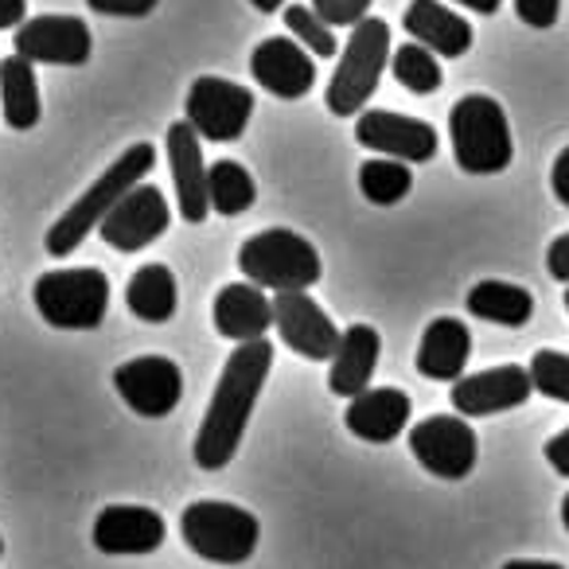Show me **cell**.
<instances>
[{
    "label": "cell",
    "instance_id": "cell-9",
    "mask_svg": "<svg viewBox=\"0 0 569 569\" xmlns=\"http://www.w3.org/2000/svg\"><path fill=\"white\" fill-rule=\"evenodd\" d=\"M410 452L426 472L441 476V480H465L476 468L480 441H476L468 418L437 413V418H426L410 429Z\"/></svg>",
    "mask_w": 569,
    "mask_h": 569
},
{
    "label": "cell",
    "instance_id": "cell-27",
    "mask_svg": "<svg viewBox=\"0 0 569 569\" xmlns=\"http://www.w3.org/2000/svg\"><path fill=\"white\" fill-rule=\"evenodd\" d=\"M207 199H211V211L234 219V214L250 211L253 199H258V188H253V176L238 160H214L207 168Z\"/></svg>",
    "mask_w": 569,
    "mask_h": 569
},
{
    "label": "cell",
    "instance_id": "cell-18",
    "mask_svg": "<svg viewBox=\"0 0 569 569\" xmlns=\"http://www.w3.org/2000/svg\"><path fill=\"white\" fill-rule=\"evenodd\" d=\"M168 164H172L176 199H180L183 222H203L211 214L207 199V164H203V141L188 121L168 126Z\"/></svg>",
    "mask_w": 569,
    "mask_h": 569
},
{
    "label": "cell",
    "instance_id": "cell-42",
    "mask_svg": "<svg viewBox=\"0 0 569 569\" xmlns=\"http://www.w3.org/2000/svg\"><path fill=\"white\" fill-rule=\"evenodd\" d=\"M561 527H566V530H569V496H566V499H561Z\"/></svg>",
    "mask_w": 569,
    "mask_h": 569
},
{
    "label": "cell",
    "instance_id": "cell-29",
    "mask_svg": "<svg viewBox=\"0 0 569 569\" xmlns=\"http://www.w3.org/2000/svg\"><path fill=\"white\" fill-rule=\"evenodd\" d=\"M390 71H395V79L402 82L410 94H437L445 82L437 56L421 48V43H402V48L390 56Z\"/></svg>",
    "mask_w": 569,
    "mask_h": 569
},
{
    "label": "cell",
    "instance_id": "cell-39",
    "mask_svg": "<svg viewBox=\"0 0 569 569\" xmlns=\"http://www.w3.org/2000/svg\"><path fill=\"white\" fill-rule=\"evenodd\" d=\"M457 4H465L468 12H480V17H496L503 0H457Z\"/></svg>",
    "mask_w": 569,
    "mask_h": 569
},
{
    "label": "cell",
    "instance_id": "cell-28",
    "mask_svg": "<svg viewBox=\"0 0 569 569\" xmlns=\"http://www.w3.org/2000/svg\"><path fill=\"white\" fill-rule=\"evenodd\" d=\"M359 191H363V196L371 199L375 207L402 203V199L413 191L410 164H402V160H390V157L367 160V164L359 168Z\"/></svg>",
    "mask_w": 569,
    "mask_h": 569
},
{
    "label": "cell",
    "instance_id": "cell-7",
    "mask_svg": "<svg viewBox=\"0 0 569 569\" xmlns=\"http://www.w3.org/2000/svg\"><path fill=\"white\" fill-rule=\"evenodd\" d=\"M32 301L51 328L63 332H94L110 309V277L94 266L51 269L36 281Z\"/></svg>",
    "mask_w": 569,
    "mask_h": 569
},
{
    "label": "cell",
    "instance_id": "cell-37",
    "mask_svg": "<svg viewBox=\"0 0 569 569\" xmlns=\"http://www.w3.org/2000/svg\"><path fill=\"white\" fill-rule=\"evenodd\" d=\"M546 460H550V468L558 476H569V429H561V433H553L546 441Z\"/></svg>",
    "mask_w": 569,
    "mask_h": 569
},
{
    "label": "cell",
    "instance_id": "cell-43",
    "mask_svg": "<svg viewBox=\"0 0 569 569\" xmlns=\"http://www.w3.org/2000/svg\"><path fill=\"white\" fill-rule=\"evenodd\" d=\"M566 312H569V284H566Z\"/></svg>",
    "mask_w": 569,
    "mask_h": 569
},
{
    "label": "cell",
    "instance_id": "cell-38",
    "mask_svg": "<svg viewBox=\"0 0 569 569\" xmlns=\"http://www.w3.org/2000/svg\"><path fill=\"white\" fill-rule=\"evenodd\" d=\"M28 17V0H0V32L20 28Z\"/></svg>",
    "mask_w": 569,
    "mask_h": 569
},
{
    "label": "cell",
    "instance_id": "cell-10",
    "mask_svg": "<svg viewBox=\"0 0 569 569\" xmlns=\"http://www.w3.org/2000/svg\"><path fill=\"white\" fill-rule=\"evenodd\" d=\"M121 402L141 418H168L183 398V375L168 356H137L113 371Z\"/></svg>",
    "mask_w": 569,
    "mask_h": 569
},
{
    "label": "cell",
    "instance_id": "cell-3",
    "mask_svg": "<svg viewBox=\"0 0 569 569\" xmlns=\"http://www.w3.org/2000/svg\"><path fill=\"white\" fill-rule=\"evenodd\" d=\"M238 269L250 284L273 289V293H309L325 273L317 246L284 227H269L246 238L238 250Z\"/></svg>",
    "mask_w": 569,
    "mask_h": 569
},
{
    "label": "cell",
    "instance_id": "cell-6",
    "mask_svg": "<svg viewBox=\"0 0 569 569\" xmlns=\"http://www.w3.org/2000/svg\"><path fill=\"white\" fill-rule=\"evenodd\" d=\"M180 535L191 553L214 566H242L253 558L261 538V522L246 507L222 499H196L183 507Z\"/></svg>",
    "mask_w": 569,
    "mask_h": 569
},
{
    "label": "cell",
    "instance_id": "cell-20",
    "mask_svg": "<svg viewBox=\"0 0 569 569\" xmlns=\"http://www.w3.org/2000/svg\"><path fill=\"white\" fill-rule=\"evenodd\" d=\"M410 395H402L398 387H371L359 398H351L343 410V426L359 437V441L387 445L395 437H402V429L410 426Z\"/></svg>",
    "mask_w": 569,
    "mask_h": 569
},
{
    "label": "cell",
    "instance_id": "cell-36",
    "mask_svg": "<svg viewBox=\"0 0 569 569\" xmlns=\"http://www.w3.org/2000/svg\"><path fill=\"white\" fill-rule=\"evenodd\" d=\"M550 188H553V199H558L561 207H569V144L558 152V160H553V168H550Z\"/></svg>",
    "mask_w": 569,
    "mask_h": 569
},
{
    "label": "cell",
    "instance_id": "cell-26",
    "mask_svg": "<svg viewBox=\"0 0 569 569\" xmlns=\"http://www.w3.org/2000/svg\"><path fill=\"white\" fill-rule=\"evenodd\" d=\"M468 312L488 325H503V328H522L535 317V297L511 281H480L468 289Z\"/></svg>",
    "mask_w": 569,
    "mask_h": 569
},
{
    "label": "cell",
    "instance_id": "cell-33",
    "mask_svg": "<svg viewBox=\"0 0 569 569\" xmlns=\"http://www.w3.org/2000/svg\"><path fill=\"white\" fill-rule=\"evenodd\" d=\"M515 12L530 28H553L558 24L561 0H515Z\"/></svg>",
    "mask_w": 569,
    "mask_h": 569
},
{
    "label": "cell",
    "instance_id": "cell-14",
    "mask_svg": "<svg viewBox=\"0 0 569 569\" xmlns=\"http://www.w3.org/2000/svg\"><path fill=\"white\" fill-rule=\"evenodd\" d=\"M90 40L87 20L79 17H36L17 28V56L28 63H51V67H82L90 63Z\"/></svg>",
    "mask_w": 569,
    "mask_h": 569
},
{
    "label": "cell",
    "instance_id": "cell-23",
    "mask_svg": "<svg viewBox=\"0 0 569 569\" xmlns=\"http://www.w3.org/2000/svg\"><path fill=\"white\" fill-rule=\"evenodd\" d=\"M382 356V340L371 325H351L340 340V351L332 359V371H328V390L340 398H359L363 390H371L375 367Z\"/></svg>",
    "mask_w": 569,
    "mask_h": 569
},
{
    "label": "cell",
    "instance_id": "cell-13",
    "mask_svg": "<svg viewBox=\"0 0 569 569\" xmlns=\"http://www.w3.org/2000/svg\"><path fill=\"white\" fill-rule=\"evenodd\" d=\"M273 325L281 332L284 348H293L297 356L312 359V363L336 359V351H340V328L332 325V317L309 293H277Z\"/></svg>",
    "mask_w": 569,
    "mask_h": 569
},
{
    "label": "cell",
    "instance_id": "cell-4",
    "mask_svg": "<svg viewBox=\"0 0 569 569\" xmlns=\"http://www.w3.org/2000/svg\"><path fill=\"white\" fill-rule=\"evenodd\" d=\"M452 157L468 176H496L511 164L515 144L507 113L496 98L465 94L449 113Z\"/></svg>",
    "mask_w": 569,
    "mask_h": 569
},
{
    "label": "cell",
    "instance_id": "cell-31",
    "mask_svg": "<svg viewBox=\"0 0 569 569\" xmlns=\"http://www.w3.org/2000/svg\"><path fill=\"white\" fill-rule=\"evenodd\" d=\"M530 382L542 398H553V402H566L569 406V356L566 351H535L530 359Z\"/></svg>",
    "mask_w": 569,
    "mask_h": 569
},
{
    "label": "cell",
    "instance_id": "cell-41",
    "mask_svg": "<svg viewBox=\"0 0 569 569\" xmlns=\"http://www.w3.org/2000/svg\"><path fill=\"white\" fill-rule=\"evenodd\" d=\"M250 4H253L258 12H277V9L284 4V0H250Z\"/></svg>",
    "mask_w": 569,
    "mask_h": 569
},
{
    "label": "cell",
    "instance_id": "cell-34",
    "mask_svg": "<svg viewBox=\"0 0 569 569\" xmlns=\"http://www.w3.org/2000/svg\"><path fill=\"white\" fill-rule=\"evenodd\" d=\"M90 9L102 12V17H126V20H141L157 9L160 0H87Z\"/></svg>",
    "mask_w": 569,
    "mask_h": 569
},
{
    "label": "cell",
    "instance_id": "cell-19",
    "mask_svg": "<svg viewBox=\"0 0 569 569\" xmlns=\"http://www.w3.org/2000/svg\"><path fill=\"white\" fill-rule=\"evenodd\" d=\"M214 332L227 336L234 343H253L266 340V332L273 328V301L266 297V289L242 281V284H222L214 297Z\"/></svg>",
    "mask_w": 569,
    "mask_h": 569
},
{
    "label": "cell",
    "instance_id": "cell-1",
    "mask_svg": "<svg viewBox=\"0 0 569 569\" xmlns=\"http://www.w3.org/2000/svg\"><path fill=\"white\" fill-rule=\"evenodd\" d=\"M269 371H273V343L269 340L238 343L230 351L227 367H222L219 382H214L203 426L196 433V465L203 472H219V468H227L234 460Z\"/></svg>",
    "mask_w": 569,
    "mask_h": 569
},
{
    "label": "cell",
    "instance_id": "cell-17",
    "mask_svg": "<svg viewBox=\"0 0 569 569\" xmlns=\"http://www.w3.org/2000/svg\"><path fill=\"white\" fill-rule=\"evenodd\" d=\"M164 515L152 507L110 503L94 519V546L113 558H133V553H152L164 546Z\"/></svg>",
    "mask_w": 569,
    "mask_h": 569
},
{
    "label": "cell",
    "instance_id": "cell-40",
    "mask_svg": "<svg viewBox=\"0 0 569 569\" xmlns=\"http://www.w3.org/2000/svg\"><path fill=\"white\" fill-rule=\"evenodd\" d=\"M503 569H566V566H558V561H530V558H515V561H507Z\"/></svg>",
    "mask_w": 569,
    "mask_h": 569
},
{
    "label": "cell",
    "instance_id": "cell-12",
    "mask_svg": "<svg viewBox=\"0 0 569 569\" xmlns=\"http://www.w3.org/2000/svg\"><path fill=\"white\" fill-rule=\"evenodd\" d=\"M356 141L402 164H426L437 157V129L429 121L406 118L395 110H363L356 121Z\"/></svg>",
    "mask_w": 569,
    "mask_h": 569
},
{
    "label": "cell",
    "instance_id": "cell-30",
    "mask_svg": "<svg viewBox=\"0 0 569 569\" xmlns=\"http://www.w3.org/2000/svg\"><path fill=\"white\" fill-rule=\"evenodd\" d=\"M284 24H289L293 40L301 43L305 51H312V59H332L336 51H340L336 48L332 28H328L309 4H289V9H284Z\"/></svg>",
    "mask_w": 569,
    "mask_h": 569
},
{
    "label": "cell",
    "instance_id": "cell-32",
    "mask_svg": "<svg viewBox=\"0 0 569 569\" xmlns=\"http://www.w3.org/2000/svg\"><path fill=\"white\" fill-rule=\"evenodd\" d=\"M312 12L328 28H356L371 12V0H312Z\"/></svg>",
    "mask_w": 569,
    "mask_h": 569
},
{
    "label": "cell",
    "instance_id": "cell-22",
    "mask_svg": "<svg viewBox=\"0 0 569 569\" xmlns=\"http://www.w3.org/2000/svg\"><path fill=\"white\" fill-rule=\"evenodd\" d=\"M468 356H472V332L465 328V320L437 317L433 325L421 332L418 371L433 382H460L465 379Z\"/></svg>",
    "mask_w": 569,
    "mask_h": 569
},
{
    "label": "cell",
    "instance_id": "cell-5",
    "mask_svg": "<svg viewBox=\"0 0 569 569\" xmlns=\"http://www.w3.org/2000/svg\"><path fill=\"white\" fill-rule=\"evenodd\" d=\"M390 24L387 20H359L351 28L348 43H343V56H340V67H336L332 82H328V110L336 118H351V113H363L371 94L379 90V79L390 63Z\"/></svg>",
    "mask_w": 569,
    "mask_h": 569
},
{
    "label": "cell",
    "instance_id": "cell-15",
    "mask_svg": "<svg viewBox=\"0 0 569 569\" xmlns=\"http://www.w3.org/2000/svg\"><path fill=\"white\" fill-rule=\"evenodd\" d=\"M535 395V382H530L527 367H491L480 375H465L460 382H452V410L460 418H491V413H503L522 406Z\"/></svg>",
    "mask_w": 569,
    "mask_h": 569
},
{
    "label": "cell",
    "instance_id": "cell-35",
    "mask_svg": "<svg viewBox=\"0 0 569 569\" xmlns=\"http://www.w3.org/2000/svg\"><path fill=\"white\" fill-rule=\"evenodd\" d=\"M546 269H550L553 281L569 284V234H558L546 250Z\"/></svg>",
    "mask_w": 569,
    "mask_h": 569
},
{
    "label": "cell",
    "instance_id": "cell-11",
    "mask_svg": "<svg viewBox=\"0 0 569 569\" xmlns=\"http://www.w3.org/2000/svg\"><path fill=\"white\" fill-rule=\"evenodd\" d=\"M172 222V211H168V199L157 183H137L118 207L102 219L98 234L106 238V246L121 253H137L144 246H152Z\"/></svg>",
    "mask_w": 569,
    "mask_h": 569
},
{
    "label": "cell",
    "instance_id": "cell-16",
    "mask_svg": "<svg viewBox=\"0 0 569 569\" xmlns=\"http://www.w3.org/2000/svg\"><path fill=\"white\" fill-rule=\"evenodd\" d=\"M250 74L253 82L269 90L277 98H305L317 82V59L293 40V36H269L253 48L250 56Z\"/></svg>",
    "mask_w": 569,
    "mask_h": 569
},
{
    "label": "cell",
    "instance_id": "cell-45",
    "mask_svg": "<svg viewBox=\"0 0 569 569\" xmlns=\"http://www.w3.org/2000/svg\"><path fill=\"white\" fill-rule=\"evenodd\" d=\"M0 63H4V59H0Z\"/></svg>",
    "mask_w": 569,
    "mask_h": 569
},
{
    "label": "cell",
    "instance_id": "cell-21",
    "mask_svg": "<svg viewBox=\"0 0 569 569\" xmlns=\"http://www.w3.org/2000/svg\"><path fill=\"white\" fill-rule=\"evenodd\" d=\"M402 28L413 36V43L445 59H460L472 48V24L452 9H445L441 0H410Z\"/></svg>",
    "mask_w": 569,
    "mask_h": 569
},
{
    "label": "cell",
    "instance_id": "cell-44",
    "mask_svg": "<svg viewBox=\"0 0 569 569\" xmlns=\"http://www.w3.org/2000/svg\"><path fill=\"white\" fill-rule=\"evenodd\" d=\"M0 558H4V538H0Z\"/></svg>",
    "mask_w": 569,
    "mask_h": 569
},
{
    "label": "cell",
    "instance_id": "cell-8",
    "mask_svg": "<svg viewBox=\"0 0 569 569\" xmlns=\"http://www.w3.org/2000/svg\"><path fill=\"white\" fill-rule=\"evenodd\" d=\"M253 113V94L242 82L230 79H203L191 82L188 102H183V121L199 133V141H214V144H230L246 133Z\"/></svg>",
    "mask_w": 569,
    "mask_h": 569
},
{
    "label": "cell",
    "instance_id": "cell-25",
    "mask_svg": "<svg viewBox=\"0 0 569 569\" xmlns=\"http://www.w3.org/2000/svg\"><path fill=\"white\" fill-rule=\"evenodd\" d=\"M40 82H36V67L20 56H9L0 63V113L12 129H36L40 126Z\"/></svg>",
    "mask_w": 569,
    "mask_h": 569
},
{
    "label": "cell",
    "instance_id": "cell-2",
    "mask_svg": "<svg viewBox=\"0 0 569 569\" xmlns=\"http://www.w3.org/2000/svg\"><path fill=\"white\" fill-rule=\"evenodd\" d=\"M152 164H157L152 144H129V149L121 152V157L113 160V164L106 168V172L98 176V180L90 183L63 214H59L56 227L48 230V242L43 246H48L51 258H67V253L79 250L82 238H90V230L102 227L106 214H110L137 183H144V176L152 172Z\"/></svg>",
    "mask_w": 569,
    "mask_h": 569
},
{
    "label": "cell",
    "instance_id": "cell-24",
    "mask_svg": "<svg viewBox=\"0 0 569 569\" xmlns=\"http://www.w3.org/2000/svg\"><path fill=\"white\" fill-rule=\"evenodd\" d=\"M126 305L137 320L144 325H168L176 317V305H180V289H176V273L160 261L141 266L129 277Z\"/></svg>",
    "mask_w": 569,
    "mask_h": 569
}]
</instances>
